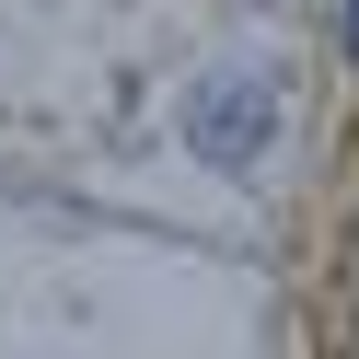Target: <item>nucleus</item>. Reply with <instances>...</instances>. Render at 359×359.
<instances>
[{
	"instance_id": "nucleus-1",
	"label": "nucleus",
	"mask_w": 359,
	"mask_h": 359,
	"mask_svg": "<svg viewBox=\"0 0 359 359\" xmlns=\"http://www.w3.org/2000/svg\"><path fill=\"white\" fill-rule=\"evenodd\" d=\"M186 151L209 174H255L266 151H278V81L266 70H220V81H197V104H186Z\"/></svg>"
},
{
	"instance_id": "nucleus-2",
	"label": "nucleus",
	"mask_w": 359,
	"mask_h": 359,
	"mask_svg": "<svg viewBox=\"0 0 359 359\" xmlns=\"http://www.w3.org/2000/svg\"><path fill=\"white\" fill-rule=\"evenodd\" d=\"M348 58H359V0H348Z\"/></svg>"
}]
</instances>
